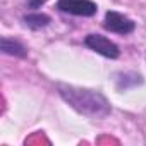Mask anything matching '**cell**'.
Wrapping results in <instances>:
<instances>
[{"label":"cell","mask_w":146,"mask_h":146,"mask_svg":"<svg viewBox=\"0 0 146 146\" xmlns=\"http://www.w3.org/2000/svg\"><path fill=\"white\" fill-rule=\"evenodd\" d=\"M0 48H2L4 53L14 55V57H19V58H24L28 55V50L23 43H19L16 40H11L7 36H2V40H0Z\"/></svg>","instance_id":"cell-5"},{"label":"cell","mask_w":146,"mask_h":146,"mask_svg":"<svg viewBox=\"0 0 146 146\" xmlns=\"http://www.w3.org/2000/svg\"><path fill=\"white\" fill-rule=\"evenodd\" d=\"M103 28L110 33H117V35H131L136 29V23L132 19H129L127 16L115 12V11H108L105 14V21H103Z\"/></svg>","instance_id":"cell-2"},{"label":"cell","mask_w":146,"mask_h":146,"mask_svg":"<svg viewBox=\"0 0 146 146\" xmlns=\"http://www.w3.org/2000/svg\"><path fill=\"white\" fill-rule=\"evenodd\" d=\"M46 0H28V7L29 9H40Z\"/></svg>","instance_id":"cell-7"},{"label":"cell","mask_w":146,"mask_h":146,"mask_svg":"<svg viewBox=\"0 0 146 146\" xmlns=\"http://www.w3.org/2000/svg\"><path fill=\"white\" fill-rule=\"evenodd\" d=\"M23 21H24V24H26L28 28H31V29H41V28L48 26L52 19H50V16H46V14L33 12V14H26V16L23 17Z\"/></svg>","instance_id":"cell-6"},{"label":"cell","mask_w":146,"mask_h":146,"mask_svg":"<svg viewBox=\"0 0 146 146\" xmlns=\"http://www.w3.org/2000/svg\"><path fill=\"white\" fill-rule=\"evenodd\" d=\"M57 90L62 100L81 115H86L90 119H105L112 112L110 102L98 90L79 88L72 84H58Z\"/></svg>","instance_id":"cell-1"},{"label":"cell","mask_w":146,"mask_h":146,"mask_svg":"<svg viewBox=\"0 0 146 146\" xmlns=\"http://www.w3.org/2000/svg\"><path fill=\"white\" fill-rule=\"evenodd\" d=\"M84 45L107 58H119V55H120L119 46L103 35H88L84 38Z\"/></svg>","instance_id":"cell-4"},{"label":"cell","mask_w":146,"mask_h":146,"mask_svg":"<svg viewBox=\"0 0 146 146\" xmlns=\"http://www.w3.org/2000/svg\"><path fill=\"white\" fill-rule=\"evenodd\" d=\"M57 9L65 14L83 16V17H91L98 11L96 4L91 2V0H58Z\"/></svg>","instance_id":"cell-3"}]
</instances>
